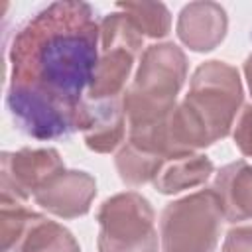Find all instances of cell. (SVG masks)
<instances>
[{
  "label": "cell",
  "instance_id": "6da1fadb",
  "mask_svg": "<svg viewBox=\"0 0 252 252\" xmlns=\"http://www.w3.org/2000/svg\"><path fill=\"white\" fill-rule=\"evenodd\" d=\"M98 39L100 26L85 2L49 4L18 30L10 47L8 108L22 132L49 140L79 128Z\"/></svg>",
  "mask_w": 252,
  "mask_h": 252
},
{
  "label": "cell",
  "instance_id": "7a4b0ae2",
  "mask_svg": "<svg viewBox=\"0 0 252 252\" xmlns=\"http://www.w3.org/2000/svg\"><path fill=\"white\" fill-rule=\"evenodd\" d=\"M242 102L238 71L222 61H207L193 73L185 100L167 118L175 156L193 154L230 132Z\"/></svg>",
  "mask_w": 252,
  "mask_h": 252
},
{
  "label": "cell",
  "instance_id": "3957f363",
  "mask_svg": "<svg viewBox=\"0 0 252 252\" xmlns=\"http://www.w3.org/2000/svg\"><path fill=\"white\" fill-rule=\"evenodd\" d=\"M187 77V59L175 43L146 47L134 83L124 91L128 128L154 124L175 108V96Z\"/></svg>",
  "mask_w": 252,
  "mask_h": 252
},
{
  "label": "cell",
  "instance_id": "277c9868",
  "mask_svg": "<svg viewBox=\"0 0 252 252\" xmlns=\"http://www.w3.org/2000/svg\"><path fill=\"white\" fill-rule=\"evenodd\" d=\"M222 209L213 189L169 203L161 213L163 252H213L219 244Z\"/></svg>",
  "mask_w": 252,
  "mask_h": 252
},
{
  "label": "cell",
  "instance_id": "5b68a950",
  "mask_svg": "<svg viewBox=\"0 0 252 252\" xmlns=\"http://www.w3.org/2000/svg\"><path fill=\"white\" fill-rule=\"evenodd\" d=\"M98 252H156L154 211L142 195L128 191L106 199L98 211Z\"/></svg>",
  "mask_w": 252,
  "mask_h": 252
},
{
  "label": "cell",
  "instance_id": "8992f818",
  "mask_svg": "<svg viewBox=\"0 0 252 252\" xmlns=\"http://www.w3.org/2000/svg\"><path fill=\"white\" fill-rule=\"evenodd\" d=\"M144 35L132 26L124 12L106 16L100 24V47L91 85L89 98L122 96L126 79L132 71L134 57L142 49Z\"/></svg>",
  "mask_w": 252,
  "mask_h": 252
},
{
  "label": "cell",
  "instance_id": "52a82bcc",
  "mask_svg": "<svg viewBox=\"0 0 252 252\" xmlns=\"http://www.w3.org/2000/svg\"><path fill=\"white\" fill-rule=\"evenodd\" d=\"M61 169H65L63 161L51 148L20 150L14 154L4 152L0 175L2 199L26 203Z\"/></svg>",
  "mask_w": 252,
  "mask_h": 252
},
{
  "label": "cell",
  "instance_id": "ba28073f",
  "mask_svg": "<svg viewBox=\"0 0 252 252\" xmlns=\"http://www.w3.org/2000/svg\"><path fill=\"white\" fill-rule=\"evenodd\" d=\"M96 193L94 179L85 171L61 169L33 195L35 203L51 215L63 219H75L91 209V201Z\"/></svg>",
  "mask_w": 252,
  "mask_h": 252
},
{
  "label": "cell",
  "instance_id": "9c48e42d",
  "mask_svg": "<svg viewBox=\"0 0 252 252\" xmlns=\"http://www.w3.org/2000/svg\"><path fill=\"white\" fill-rule=\"evenodd\" d=\"M85 142L93 152L108 154L124 138L126 114L122 96L112 98H89L83 102L81 122Z\"/></svg>",
  "mask_w": 252,
  "mask_h": 252
},
{
  "label": "cell",
  "instance_id": "30bf717a",
  "mask_svg": "<svg viewBox=\"0 0 252 252\" xmlns=\"http://www.w3.org/2000/svg\"><path fill=\"white\" fill-rule=\"evenodd\" d=\"M226 33V12L217 2L187 4L177 20L179 39L193 51L217 47Z\"/></svg>",
  "mask_w": 252,
  "mask_h": 252
},
{
  "label": "cell",
  "instance_id": "8fae6325",
  "mask_svg": "<svg viewBox=\"0 0 252 252\" xmlns=\"http://www.w3.org/2000/svg\"><path fill=\"white\" fill-rule=\"evenodd\" d=\"M213 191L220 201L226 220L236 222L252 219V165L246 161L224 165L217 173Z\"/></svg>",
  "mask_w": 252,
  "mask_h": 252
},
{
  "label": "cell",
  "instance_id": "7c38bea8",
  "mask_svg": "<svg viewBox=\"0 0 252 252\" xmlns=\"http://www.w3.org/2000/svg\"><path fill=\"white\" fill-rule=\"evenodd\" d=\"M211 173H213V163L207 156L187 154V156L163 159L152 183L159 193L171 195L187 187L205 183L211 177Z\"/></svg>",
  "mask_w": 252,
  "mask_h": 252
},
{
  "label": "cell",
  "instance_id": "4fadbf2b",
  "mask_svg": "<svg viewBox=\"0 0 252 252\" xmlns=\"http://www.w3.org/2000/svg\"><path fill=\"white\" fill-rule=\"evenodd\" d=\"M20 252H81V248L67 228L41 215H33Z\"/></svg>",
  "mask_w": 252,
  "mask_h": 252
},
{
  "label": "cell",
  "instance_id": "5bb4252c",
  "mask_svg": "<svg viewBox=\"0 0 252 252\" xmlns=\"http://www.w3.org/2000/svg\"><path fill=\"white\" fill-rule=\"evenodd\" d=\"M161 163L163 159L159 156H154L130 142H126L116 154V169L120 173V179L128 185H142L154 181Z\"/></svg>",
  "mask_w": 252,
  "mask_h": 252
},
{
  "label": "cell",
  "instance_id": "9a60e30c",
  "mask_svg": "<svg viewBox=\"0 0 252 252\" xmlns=\"http://www.w3.org/2000/svg\"><path fill=\"white\" fill-rule=\"evenodd\" d=\"M118 10H122L132 26L148 37H163L169 32V12L159 2H120Z\"/></svg>",
  "mask_w": 252,
  "mask_h": 252
},
{
  "label": "cell",
  "instance_id": "2e32d148",
  "mask_svg": "<svg viewBox=\"0 0 252 252\" xmlns=\"http://www.w3.org/2000/svg\"><path fill=\"white\" fill-rule=\"evenodd\" d=\"M35 213H30L24 203L20 201H6L2 199L0 207V240L2 252H20L22 240L28 232Z\"/></svg>",
  "mask_w": 252,
  "mask_h": 252
},
{
  "label": "cell",
  "instance_id": "e0dca14e",
  "mask_svg": "<svg viewBox=\"0 0 252 252\" xmlns=\"http://www.w3.org/2000/svg\"><path fill=\"white\" fill-rule=\"evenodd\" d=\"M234 142L238 146V150L244 154V156H250L252 158V104L244 106L238 120H236V126H234Z\"/></svg>",
  "mask_w": 252,
  "mask_h": 252
},
{
  "label": "cell",
  "instance_id": "ac0fdd59",
  "mask_svg": "<svg viewBox=\"0 0 252 252\" xmlns=\"http://www.w3.org/2000/svg\"><path fill=\"white\" fill-rule=\"evenodd\" d=\"M222 252H252V226H236L228 230Z\"/></svg>",
  "mask_w": 252,
  "mask_h": 252
},
{
  "label": "cell",
  "instance_id": "d6986e66",
  "mask_svg": "<svg viewBox=\"0 0 252 252\" xmlns=\"http://www.w3.org/2000/svg\"><path fill=\"white\" fill-rule=\"evenodd\" d=\"M244 73H246V79H248V87H250V93H252V55L246 59L244 63Z\"/></svg>",
  "mask_w": 252,
  "mask_h": 252
}]
</instances>
